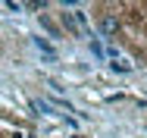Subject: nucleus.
I'll use <instances>...</instances> for the list:
<instances>
[{
	"instance_id": "nucleus-4",
	"label": "nucleus",
	"mask_w": 147,
	"mask_h": 138,
	"mask_svg": "<svg viewBox=\"0 0 147 138\" xmlns=\"http://www.w3.org/2000/svg\"><path fill=\"white\" fill-rule=\"evenodd\" d=\"M110 66H113L116 72H131V63H125V60H113Z\"/></svg>"
},
{
	"instance_id": "nucleus-2",
	"label": "nucleus",
	"mask_w": 147,
	"mask_h": 138,
	"mask_svg": "<svg viewBox=\"0 0 147 138\" xmlns=\"http://www.w3.org/2000/svg\"><path fill=\"white\" fill-rule=\"evenodd\" d=\"M41 28L47 31V35H53V38H59V25L50 19V16H41Z\"/></svg>"
},
{
	"instance_id": "nucleus-1",
	"label": "nucleus",
	"mask_w": 147,
	"mask_h": 138,
	"mask_svg": "<svg viewBox=\"0 0 147 138\" xmlns=\"http://www.w3.org/2000/svg\"><path fill=\"white\" fill-rule=\"evenodd\" d=\"M97 28H100L103 38H116L119 28H122V22H119V16H113V13H103V16L97 19Z\"/></svg>"
},
{
	"instance_id": "nucleus-3",
	"label": "nucleus",
	"mask_w": 147,
	"mask_h": 138,
	"mask_svg": "<svg viewBox=\"0 0 147 138\" xmlns=\"http://www.w3.org/2000/svg\"><path fill=\"white\" fill-rule=\"evenodd\" d=\"M34 47H38L41 54H47V56H57V50H53V47H50V44H47L44 38H34Z\"/></svg>"
}]
</instances>
